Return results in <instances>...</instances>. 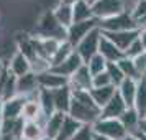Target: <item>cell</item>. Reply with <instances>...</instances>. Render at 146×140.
I'll return each mask as SVG.
<instances>
[{
	"mask_svg": "<svg viewBox=\"0 0 146 140\" xmlns=\"http://www.w3.org/2000/svg\"><path fill=\"white\" fill-rule=\"evenodd\" d=\"M35 36L36 38H54V40L59 41H67V30L59 25L53 10H48L41 15V18L36 23Z\"/></svg>",
	"mask_w": 146,
	"mask_h": 140,
	"instance_id": "1",
	"label": "cell"
},
{
	"mask_svg": "<svg viewBox=\"0 0 146 140\" xmlns=\"http://www.w3.org/2000/svg\"><path fill=\"white\" fill-rule=\"evenodd\" d=\"M100 31L104 33H117V31H131V30H138V25L133 18L131 12H123L120 15H115L112 18L102 20L99 23Z\"/></svg>",
	"mask_w": 146,
	"mask_h": 140,
	"instance_id": "2",
	"label": "cell"
},
{
	"mask_svg": "<svg viewBox=\"0 0 146 140\" xmlns=\"http://www.w3.org/2000/svg\"><path fill=\"white\" fill-rule=\"evenodd\" d=\"M90 5H92L94 17L99 21L126 12V0H95Z\"/></svg>",
	"mask_w": 146,
	"mask_h": 140,
	"instance_id": "3",
	"label": "cell"
},
{
	"mask_svg": "<svg viewBox=\"0 0 146 140\" xmlns=\"http://www.w3.org/2000/svg\"><path fill=\"white\" fill-rule=\"evenodd\" d=\"M67 115H71L72 119L80 122L82 125H94L100 119V109L97 106H89V104L72 99Z\"/></svg>",
	"mask_w": 146,
	"mask_h": 140,
	"instance_id": "4",
	"label": "cell"
},
{
	"mask_svg": "<svg viewBox=\"0 0 146 140\" xmlns=\"http://www.w3.org/2000/svg\"><path fill=\"white\" fill-rule=\"evenodd\" d=\"M92 127L95 133L108 137L112 140H121L128 135V132L125 130V127L120 122V119H99Z\"/></svg>",
	"mask_w": 146,
	"mask_h": 140,
	"instance_id": "5",
	"label": "cell"
},
{
	"mask_svg": "<svg viewBox=\"0 0 146 140\" xmlns=\"http://www.w3.org/2000/svg\"><path fill=\"white\" fill-rule=\"evenodd\" d=\"M100 38H102V31H100V28H95L76 46V53L82 58L84 64H87L89 60H92L95 54H99Z\"/></svg>",
	"mask_w": 146,
	"mask_h": 140,
	"instance_id": "6",
	"label": "cell"
},
{
	"mask_svg": "<svg viewBox=\"0 0 146 140\" xmlns=\"http://www.w3.org/2000/svg\"><path fill=\"white\" fill-rule=\"evenodd\" d=\"M99 23L100 21L97 18H92V20H87V21H79V23H72L71 27L67 28V41L76 48L92 30L99 28Z\"/></svg>",
	"mask_w": 146,
	"mask_h": 140,
	"instance_id": "7",
	"label": "cell"
},
{
	"mask_svg": "<svg viewBox=\"0 0 146 140\" xmlns=\"http://www.w3.org/2000/svg\"><path fill=\"white\" fill-rule=\"evenodd\" d=\"M15 96H18L17 92V76L12 74V71L8 69V64H3L2 74H0V102L13 99Z\"/></svg>",
	"mask_w": 146,
	"mask_h": 140,
	"instance_id": "8",
	"label": "cell"
},
{
	"mask_svg": "<svg viewBox=\"0 0 146 140\" xmlns=\"http://www.w3.org/2000/svg\"><path fill=\"white\" fill-rule=\"evenodd\" d=\"M17 92L18 96H25L27 99H38L40 86H38V78L33 71L21 78H17Z\"/></svg>",
	"mask_w": 146,
	"mask_h": 140,
	"instance_id": "9",
	"label": "cell"
},
{
	"mask_svg": "<svg viewBox=\"0 0 146 140\" xmlns=\"http://www.w3.org/2000/svg\"><path fill=\"white\" fill-rule=\"evenodd\" d=\"M69 87L72 91H90L92 89V74L87 64L82 66L69 78Z\"/></svg>",
	"mask_w": 146,
	"mask_h": 140,
	"instance_id": "10",
	"label": "cell"
},
{
	"mask_svg": "<svg viewBox=\"0 0 146 140\" xmlns=\"http://www.w3.org/2000/svg\"><path fill=\"white\" fill-rule=\"evenodd\" d=\"M126 109H128V107H126L125 100L121 99V96H120L118 91H117V94L112 97V100L102 107V111H100V119H120V117L126 112Z\"/></svg>",
	"mask_w": 146,
	"mask_h": 140,
	"instance_id": "11",
	"label": "cell"
},
{
	"mask_svg": "<svg viewBox=\"0 0 146 140\" xmlns=\"http://www.w3.org/2000/svg\"><path fill=\"white\" fill-rule=\"evenodd\" d=\"M36 78H38V86L41 89H48V91H56V89L69 84L67 78H62L59 74L53 73L51 69H48V71H44L41 74H36Z\"/></svg>",
	"mask_w": 146,
	"mask_h": 140,
	"instance_id": "12",
	"label": "cell"
},
{
	"mask_svg": "<svg viewBox=\"0 0 146 140\" xmlns=\"http://www.w3.org/2000/svg\"><path fill=\"white\" fill-rule=\"evenodd\" d=\"M104 33V31H102ZM139 30H131V31H117V33H104V36H107L108 40L112 41L115 46L118 48L120 51L125 53L128 48L131 46L133 41L138 40Z\"/></svg>",
	"mask_w": 146,
	"mask_h": 140,
	"instance_id": "13",
	"label": "cell"
},
{
	"mask_svg": "<svg viewBox=\"0 0 146 140\" xmlns=\"http://www.w3.org/2000/svg\"><path fill=\"white\" fill-rule=\"evenodd\" d=\"M27 97L25 96H15L13 99L2 102V112H3V119H20L23 114V107L27 104Z\"/></svg>",
	"mask_w": 146,
	"mask_h": 140,
	"instance_id": "14",
	"label": "cell"
},
{
	"mask_svg": "<svg viewBox=\"0 0 146 140\" xmlns=\"http://www.w3.org/2000/svg\"><path fill=\"white\" fill-rule=\"evenodd\" d=\"M82 64H84L82 58L74 51L66 61H62L61 64H58V66H54V68H49V69H51L53 73H56V74H59V76H62V78H67V79H69Z\"/></svg>",
	"mask_w": 146,
	"mask_h": 140,
	"instance_id": "15",
	"label": "cell"
},
{
	"mask_svg": "<svg viewBox=\"0 0 146 140\" xmlns=\"http://www.w3.org/2000/svg\"><path fill=\"white\" fill-rule=\"evenodd\" d=\"M53 92V100H54V109L56 112H62V114H69L71 109V102H72V89L69 87V84L64 87H59Z\"/></svg>",
	"mask_w": 146,
	"mask_h": 140,
	"instance_id": "16",
	"label": "cell"
},
{
	"mask_svg": "<svg viewBox=\"0 0 146 140\" xmlns=\"http://www.w3.org/2000/svg\"><path fill=\"white\" fill-rule=\"evenodd\" d=\"M99 54L104 56V60L107 63H118L121 58H125V53L120 51L107 36H104V33H102V38H100L99 43Z\"/></svg>",
	"mask_w": 146,
	"mask_h": 140,
	"instance_id": "17",
	"label": "cell"
},
{
	"mask_svg": "<svg viewBox=\"0 0 146 140\" xmlns=\"http://www.w3.org/2000/svg\"><path fill=\"white\" fill-rule=\"evenodd\" d=\"M117 91L121 96V99L125 100L128 109L135 107V99H136V92H138V81L125 78V81L117 87Z\"/></svg>",
	"mask_w": 146,
	"mask_h": 140,
	"instance_id": "18",
	"label": "cell"
},
{
	"mask_svg": "<svg viewBox=\"0 0 146 140\" xmlns=\"http://www.w3.org/2000/svg\"><path fill=\"white\" fill-rule=\"evenodd\" d=\"M7 64H8V69L12 71V74L17 76V78H21V76H25V74L31 73V63H30L23 54L18 53V51L12 56L10 63H7Z\"/></svg>",
	"mask_w": 146,
	"mask_h": 140,
	"instance_id": "19",
	"label": "cell"
},
{
	"mask_svg": "<svg viewBox=\"0 0 146 140\" xmlns=\"http://www.w3.org/2000/svg\"><path fill=\"white\" fill-rule=\"evenodd\" d=\"M17 51L23 54L31 64L38 60V54H36V50H35V45H33V36H28V35L18 36L17 38Z\"/></svg>",
	"mask_w": 146,
	"mask_h": 140,
	"instance_id": "20",
	"label": "cell"
},
{
	"mask_svg": "<svg viewBox=\"0 0 146 140\" xmlns=\"http://www.w3.org/2000/svg\"><path fill=\"white\" fill-rule=\"evenodd\" d=\"M117 94V87L115 86H105V87H92L90 89V96H92L94 102L97 104L100 111H102V107L108 104L112 97Z\"/></svg>",
	"mask_w": 146,
	"mask_h": 140,
	"instance_id": "21",
	"label": "cell"
},
{
	"mask_svg": "<svg viewBox=\"0 0 146 140\" xmlns=\"http://www.w3.org/2000/svg\"><path fill=\"white\" fill-rule=\"evenodd\" d=\"M67 114H62V112H54L53 115H49L44 124V135L49 137V139L56 140L58 133H59L61 127H62V122H64V117Z\"/></svg>",
	"mask_w": 146,
	"mask_h": 140,
	"instance_id": "22",
	"label": "cell"
},
{
	"mask_svg": "<svg viewBox=\"0 0 146 140\" xmlns=\"http://www.w3.org/2000/svg\"><path fill=\"white\" fill-rule=\"evenodd\" d=\"M53 13H54V17H56V20L59 21V25L61 27H64L66 30L74 23L72 5H67V3L59 2V3L56 5V8L53 10Z\"/></svg>",
	"mask_w": 146,
	"mask_h": 140,
	"instance_id": "23",
	"label": "cell"
},
{
	"mask_svg": "<svg viewBox=\"0 0 146 140\" xmlns=\"http://www.w3.org/2000/svg\"><path fill=\"white\" fill-rule=\"evenodd\" d=\"M72 15H74V23H79V21H87L95 18L92 12V5L89 0H80L77 3L72 5Z\"/></svg>",
	"mask_w": 146,
	"mask_h": 140,
	"instance_id": "24",
	"label": "cell"
},
{
	"mask_svg": "<svg viewBox=\"0 0 146 140\" xmlns=\"http://www.w3.org/2000/svg\"><path fill=\"white\" fill-rule=\"evenodd\" d=\"M80 127H82L80 122L72 119L71 115H66V117H64V122H62V127H61L59 133H58V137H56V140H72V137L79 132Z\"/></svg>",
	"mask_w": 146,
	"mask_h": 140,
	"instance_id": "25",
	"label": "cell"
},
{
	"mask_svg": "<svg viewBox=\"0 0 146 140\" xmlns=\"http://www.w3.org/2000/svg\"><path fill=\"white\" fill-rule=\"evenodd\" d=\"M139 120H141V117H139V114L135 111V107L126 109V112L120 117V122L123 124V127H125V130L128 133H138Z\"/></svg>",
	"mask_w": 146,
	"mask_h": 140,
	"instance_id": "26",
	"label": "cell"
},
{
	"mask_svg": "<svg viewBox=\"0 0 146 140\" xmlns=\"http://www.w3.org/2000/svg\"><path fill=\"white\" fill-rule=\"evenodd\" d=\"M41 115H43V111H41V106L38 102V99H28L25 107H23L21 117L27 122H36Z\"/></svg>",
	"mask_w": 146,
	"mask_h": 140,
	"instance_id": "27",
	"label": "cell"
},
{
	"mask_svg": "<svg viewBox=\"0 0 146 140\" xmlns=\"http://www.w3.org/2000/svg\"><path fill=\"white\" fill-rule=\"evenodd\" d=\"M135 111L139 114L141 119L146 117V78H141L138 81V92L135 99Z\"/></svg>",
	"mask_w": 146,
	"mask_h": 140,
	"instance_id": "28",
	"label": "cell"
},
{
	"mask_svg": "<svg viewBox=\"0 0 146 140\" xmlns=\"http://www.w3.org/2000/svg\"><path fill=\"white\" fill-rule=\"evenodd\" d=\"M74 51H76V48H74L69 41H62L59 45V48H58V51L54 53V56L51 58V61H49V66L54 68V66H58V64H61V63L66 61Z\"/></svg>",
	"mask_w": 146,
	"mask_h": 140,
	"instance_id": "29",
	"label": "cell"
},
{
	"mask_svg": "<svg viewBox=\"0 0 146 140\" xmlns=\"http://www.w3.org/2000/svg\"><path fill=\"white\" fill-rule=\"evenodd\" d=\"M38 102H40L41 111H43V114H44L46 117H49V115H53V114L56 112V109H54V100H53V92H51V91L41 89L40 87Z\"/></svg>",
	"mask_w": 146,
	"mask_h": 140,
	"instance_id": "30",
	"label": "cell"
},
{
	"mask_svg": "<svg viewBox=\"0 0 146 140\" xmlns=\"http://www.w3.org/2000/svg\"><path fill=\"white\" fill-rule=\"evenodd\" d=\"M44 129L38 122H25L21 140H41L44 139Z\"/></svg>",
	"mask_w": 146,
	"mask_h": 140,
	"instance_id": "31",
	"label": "cell"
},
{
	"mask_svg": "<svg viewBox=\"0 0 146 140\" xmlns=\"http://www.w3.org/2000/svg\"><path fill=\"white\" fill-rule=\"evenodd\" d=\"M117 64H118V68L121 69V73H123L125 78H128V79H135V81L141 79V74L138 73V69H136V66H135V63H133L131 58H126L125 56V58H121Z\"/></svg>",
	"mask_w": 146,
	"mask_h": 140,
	"instance_id": "32",
	"label": "cell"
},
{
	"mask_svg": "<svg viewBox=\"0 0 146 140\" xmlns=\"http://www.w3.org/2000/svg\"><path fill=\"white\" fill-rule=\"evenodd\" d=\"M87 68H89V71H90L92 76H97V74L105 73V71H107V61L104 60V56H102V54H95L92 60H89Z\"/></svg>",
	"mask_w": 146,
	"mask_h": 140,
	"instance_id": "33",
	"label": "cell"
},
{
	"mask_svg": "<svg viewBox=\"0 0 146 140\" xmlns=\"http://www.w3.org/2000/svg\"><path fill=\"white\" fill-rule=\"evenodd\" d=\"M107 74L110 76V81L115 87H118L125 81V76H123V73H121V69L118 68L117 63H107Z\"/></svg>",
	"mask_w": 146,
	"mask_h": 140,
	"instance_id": "34",
	"label": "cell"
},
{
	"mask_svg": "<svg viewBox=\"0 0 146 140\" xmlns=\"http://www.w3.org/2000/svg\"><path fill=\"white\" fill-rule=\"evenodd\" d=\"M131 15L135 21L141 20V18H146V0H138L131 8Z\"/></svg>",
	"mask_w": 146,
	"mask_h": 140,
	"instance_id": "35",
	"label": "cell"
},
{
	"mask_svg": "<svg viewBox=\"0 0 146 140\" xmlns=\"http://www.w3.org/2000/svg\"><path fill=\"white\" fill-rule=\"evenodd\" d=\"M105 86H113L107 71L97 74V76H92V87H105Z\"/></svg>",
	"mask_w": 146,
	"mask_h": 140,
	"instance_id": "36",
	"label": "cell"
},
{
	"mask_svg": "<svg viewBox=\"0 0 146 140\" xmlns=\"http://www.w3.org/2000/svg\"><path fill=\"white\" fill-rule=\"evenodd\" d=\"M72 140H94V127L82 125L79 129V132L72 137Z\"/></svg>",
	"mask_w": 146,
	"mask_h": 140,
	"instance_id": "37",
	"label": "cell"
},
{
	"mask_svg": "<svg viewBox=\"0 0 146 140\" xmlns=\"http://www.w3.org/2000/svg\"><path fill=\"white\" fill-rule=\"evenodd\" d=\"M143 51H145V50H143V46H141L139 40H136V41H133L131 46L125 51V56H126V58H131V60H135V58H136L138 54H141Z\"/></svg>",
	"mask_w": 146,
	"mask_h": 140,
	"instance_id": "38",
	"label": "cell"
},
{
	"mask_svg": "<svg viewBox=\"0 0 146 140\" xmlns=\"http://www.w3.org/2000/svg\"><path fill=\"white\" fill-rule=\"evenodd\" d=\"M133 63H135V66H136V69H138V73L141 74V78H143L145 73H146V51H143L141 54H138V56L133 60Z\"/></svg>",
	"mask_w": 146,
	"mask_h": 140,
	"instance_id": "39",
	"label": "cell"
},
{
	"mask_svg": "<svg viewBox=\"0 0 146 140\" xmlns=\"http://www.w3.org/2000/svg\"><path fill=\"white\" fill-rule=\"evenodd\" d=\"M138 40H139V43H141V46H143V50L146 51V30H139Z\"/></svg>",
	"mask_w": 146,
	"mask_h": 140,
	"instance_id": "40",
	"label": "cell"
},
{
	"mask_svg": "<svg viewBox=\"0 0 146 140\" xmlns=\"http://www.w3.org/2000/svg\"><path fill=\"white\" fill-rule=\"evenodd\" d=\"M138 133H141V135H145V137H146V117H145V119H141V120H139Z\"/></svg>",
	"mask_w": 146,
	"mask_h": 140,
	"instance_id": "41",
	"label": "cell"
},
{
	"mask_svg": "<svg viewBox=\"0 0 146 140\" xmlns=\"http://www.w3.org/2000/svg\"><path fill=\"white\" fill-rule=\"evenodd\" d=\"M94 140H112V139H108V137H104V135H99V133L94 132Z\"/></svg>",
	"mask_w": 146,
	"mask_h": 140,
	"instance_id": "42",
	"label": "cell"
},
{
	"mask_svg": "<svg viewBox=\"0 0 146 140\" xmlns=\"http://www.w3.org/2000/svg\"><path fill=\"white\" fill-rule=\"evenodd\" d=\"M121 140H139V139H138V135H135V133H128L125 139H121Z\"/></svg>",
	"mask_w": 146,
	"mask_h": 140,
	"instance_id": "43",
	"label": "cell"
},
{
	"mask_svg": "<svg viewBox=\"0 0 146 140\" xmlns=\"http://www.w3.org/2000/svg\"><path fill=\"white\" fill-rule=\"evenodd\" d=\"M59 2L67 3V5H74V3H77V2H80V0H59Z\"/></svg>",
	"mask_w": 146,
	"mask_h": 140,
	"instance_id": "44",
	"label": "cell"
},
{
	"mask_svg": "<svg viewBox=\"0 0 146 140\" xmlns=\"http://www.w3.org/2000/svg\"><path fill=\"white\" fill-rule=\"evenodd\" d=\"M2 122H3V112H2V102H0V127H2Z\"/></svg>",
	"mask_w": 146,
	"mask_h": 140,
	"instance_id": "45",
	"label": "cell"
},
{
	"mask_svg": "<svg viewBox=\"0 0 146 140\" xmlns=\"http://www.w3.org/2000/svg\"><path fill=\"white\" fill-rule=\"evenodd\" d=\"M135 135H138L139 140H146V137H145V135H141V133H135Z\"/></svg>",
	"mask_w": 146,
	"mask_h": 140,
	"instance_id": "46",
	"label": "cell"
},
{
	"mask_svg": "<svg viewBox=\"0 0 146 140\" xmlns=\"http://www.w3.org/2000/svg\"><path fill=\"white\" fill-rule=\"evenodd\" d=\"M3 64H5V63H2V61H0V74H2V69H3Z\"/></svg>",
	"mask_w": 146,
	"mask_h": 140,
	"instance_id": "47",
	"label": "cell"
},
{
	"mask_svg": "<svg viewBox=\"0 0 146 140\" xmlns=\"http://www.w3.org/2000/svg\"><path fill=\"white\" fill-rule=\"evenodd\" d=\"M41 140H53V139H49V137H44V139H41Z\"/></svg>",
	"mask_w": 146,
	"mask_h": 140,
	"instance_id": "48",
	"label": "cell"
},
{
	"mask_svg": "<svg viewBox=\"0 0 146 140\" xmlns=\"http://www.w3.org/2000/svg\"><path fill=\"white\" fill-rule=\"evenodd\" d=\"M136 2H138V0H133V3H136Z\"/></svg>",
	"mask_w": 146,
	"mask_h": 140,
	"instance_id": "49",
	"label": "cell"
},
{
	"mask_svg": "<svg viewBox=\"0 0 146 140\" xmlns=\"http://www.w3.org/2000/svg\"><path fill=\"white\" fill-rule=\"evenodd\" d=\"M89 2H90V3H92V2H95V0H89Z\"/></svg>",
	"mask_w": 146,
	"mask_h": 140,
	"instance_id": "50",
	"label": "cell"
},
{
	"mask_svg": "<svg viewBox=\"0 0 146 140\" xmlns=\"http://www.w3.org/2000/svg\"><path fill=\"white\" fill-rule=\"evenodd\" d=\"M143 78H146V73H145V76H143Z\"/></svg>",
	"mask_w": 146,
	"mask_h": 140,
	"instance_id": "51",
	"label": "cell"
},
{
	"mask_svg": "<svg viewBox=\"0 0 146 140\" xmlns=\"http://www.w3.org/2000/svg\"><path fill=\"white\" fill-rule=\"evenodd\" d=\"M0 140H2V135H0Z\"/></svg>",
	"mask_w": 146,
	"mask_h": 140,
	"instance_id": "52",
	"label": "cell"
}]
</instances>
